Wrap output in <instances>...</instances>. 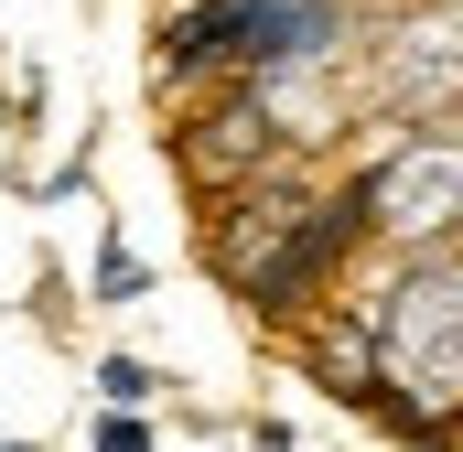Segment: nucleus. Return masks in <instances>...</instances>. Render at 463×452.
<instances>
[{"instance_id":"39448f33","label":"nucleus","mask_w":463,"mask_h":452,"mask_svg":"<svg viewBox=\"0 0 463 452\" xmlns=\"http://www.w3.org/2000/svg\"><path fill=\"white\" fill-rule=\"evenodd\" d=\"M87 452H162V442H151V410H98Z\"/></svg>"},{"instance_id":"423d86ee","label":"nucleus","mask_w":463,"mask_h":452,"mask_svg":"<svg viewBox=\"0 0 463 452\" xmlns=\"http://www.w3.org/2000/svg\"><path fill=\"white\" fill-rule=\"evenodd\" d=\"M0 452H43V442H0Z\"/></svg>"},{"instance_id":"f257e3e1","label":"nucleus","mask_w":463,"mask_h":452,"mask_svg":"<svg viewBox=\"0 0 463 452\" xmlns=\"http://www.w3.org/2000/svg\"><path fill=\"white\" fill-rule=\"evenodd\" d=\"M377 237V173H345V184H313L302 194V216L280 226L248 269H237L227 291L248 302V324H302L335 280H345V259Z\"/></svg>"},{"instance_id":"0eeeda50","label":"nucleus","mask_w":463,"mask_h":452,"mask_svg":"<svg viewBox=\"0 0 463 452\" xmlns=\"http://www.w3.org/2000/svg\"><path fill=\"white\" fill-rule=\"evenodd\" d=\"M0 129H11V108H0Z\"/></svg>"},{"instance_id":"7ed1b4c3","label":"nucleus","mask_w":463,"mask_h":452,"mask_svg":"<svg viewBox=\"0 0 463 452\" xmlns=\"http://www.w3.org/2000/svg\"><path fill=\"white\" fill-rule=\"evenodd\" d=\"M87 302H98V313H129V302H151V259H140V248H129V237H98V269H87Z\"/></svg>"},{"instance_id":"20e7f679","label":"nucleus","mask_w":463,"mask_h":452,"mask_svg":"<svg viewBox=\"0 0 463 452\" xmlns=\"http://www.w3.org/2000/svg\"><path fill=\"white\" fill-rule=\"evenodd\" d=\"M87 388H98V410H151V399H162V366H151V355H98Z\"/></svg>"},{"instance_id":"f03ea898","label":"nucleus","mask_w":463,"mask_h":452,"mask_svg":"<svg viewBox=\"0 0 463 452\" xmlns=\"http://www.w3.org/2000/svg\"><path fill=\"white\" fill-rule=\"evenodd\" d=\"M377 377L463 420V259H410V280L377 302Z\"/></svg>"}]
</instances>
